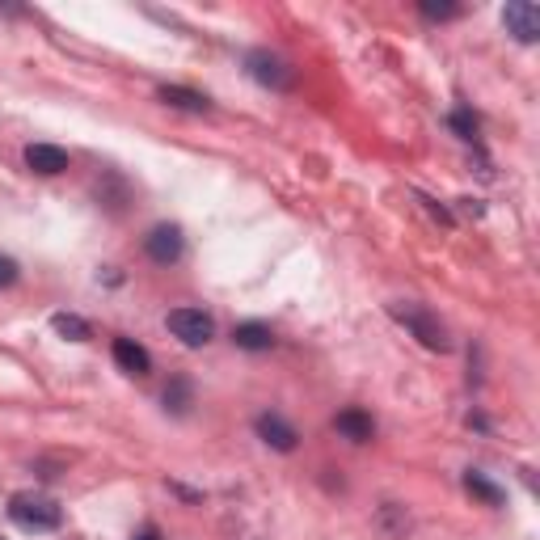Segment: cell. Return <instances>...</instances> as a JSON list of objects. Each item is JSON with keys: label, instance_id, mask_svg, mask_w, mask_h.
<instances>
[{"label": "cell", "instance_id": "cell-1", "mask_svg": "<svg viewBox=\"0 0 540 540\" xmlns=\"http://www.w3.org/2000/svg\"><path fill=\"white\" fill-rule=\"evenodd\" d=\"M389 313L410 330L427 351H448V330H443V321L431 313L427 304H414V300H397L389 304Z\"/></svg>", "mask_w": 540, "mask_h": 540}, {"label": "cell", "instance_id": "cell-2", "mask_svg": "<svg viewBox=\"0 0 540 540\" xmlns=\"http://www.w3.org/2000/svg\"><path fill=\"white\" fill-rule=\"evenodd\" d=\"M9 519L26 532H55L64 524V511L55 507L47 494H13L9 498Z\"/></svg>", "mask_w": 540, "mask_h": 540}, {"label": "cell", "instance_id": "cell-3", "mask_svg": "<svg viewBox=\"0 0 540 540\" xmlns=\"http://www.w3.org/2000/svg\"><path fill=\"white\" fill-rule=\"evenodd\" d=\"M169 330H173V338H182V346H207L216 338V321H211L203 308H173Z\"/></svg>", "mask_w": 540, "mask_h": 540}, {"label": "cell", "instance_id": "cell-4", "mask_svg": "<svg viewBox=\"0 0 540 540\" xmlns=\"http://www.w3.org/2000/svg\"><path fill=\"white\" fill-rule=\"evenodd\" d=\"M182 249H186V241H182V228H178V224H157V228H152V233L144 237V254H148L152 262H161V266L178 262Z\"/></svg>", "mask_w": 540, "mask_h": 540}, {"label": "cell", "instance_id": "cell-5", "mask_svg": "<svg viewBox=\"0 0 540 540\" xmlns=\"http://www.w3.org/2000/svg\"><path fill=\"white\" fill-rule=\"evenodd\" d=\"M503 26H507V34L519 38V43H536L540 38V9L528 5V0H511V5L503 9Z\"/></svg>", "mask_w": 540, "mask_h": 540}, {"label": "cell", "instance_id": "cell-6", "mask_svg": "<svg viewBox=\"0 0 540 540\" xmlns=\"http://www.w3.org/2000/svg\"><path fill=\"white\" fill-rule=\"evenodd\" d=\"M249 72H254V81L266 85V89H292V68H287L279 55H270V51L249 55Z\"/></svg>", "mask_w": 540, "mask_h": 540}, {"label": "cell", "instance_id": "cell-7", "mask_svg": "<svg viewBox=\"0 0 540 540\" xmlns=\"http://www.w3.org/2000/svg\"><path fill=\"white\" fill-rule=\"evenodd\" d=\"M254 431H258V439L262 443H270L275 452H296V427L287 418H279V414H258V422H254Z\"/></svg>", "mask_w": 540, "mask_h": 540}, {"label": "cell", "instance_id": "cell-8", "mask_svg": "<svg viewBox=\"0 0 540 540\" xmlns=\"http://www.w3.org/2000/svg\"><path fill=\"white\" fill-rule=\"evenodd\" d=\"M26 165L34 173H43V178H55V173L68 169V152L55 148V144H30L26 148Z\"/></svg>", "mask_w": 540, "mask_h": 540}, {"label": "cell", "instance_id": "cell-9", "mask_svg": "<svg viewBox=\"0 0 540 540\" xmlns=\"http://www.w3.org/2000/svg\"><path fill=\"white\" fill-rule=\"evenodd\" d=\"M114 363H119L127 376H148L152 372V359L135 338H114Z\"/></svg>", "mask_w": 540, "mask_h": 540}, {"label": "cell", "instance_id": "cell-10", "mask_svg": "<svg viewBox=\"0 0 540 540\" xmlns=\"http://www.w3.org/2000/svg\"><path fill=\"white\" fill-rule=\"evenodd\" d=\"M334 431L346 435L351 443H368L376 435V422H372V414H363V410H342L334 418Z\"/></svg>", "mask_w": 540, "mask_h": 540}, {"label": "cell", "instance_id": "cell-11", "mask_svg": "<svg viewBox=\"0 0 540 540\" xmlns=\"http://www.w3.org/2000/svg\"><path fill=\"white\" fill-rule=\"evenodd\" d=\"M157 98H161L165 106H173V110H190V114H207V110H211V102L203 98V93L182 89V85H161Z\"/></svg>", "mask_w": 540, "mask_h": 540}, {"label": "cell", "instance_id": "cell-12", "mask_svg": "<svg viewBox=\"0 0 540 540\" xmlns=\"http://www.w3.org/2000/svg\"><path fill=\"white\" fill-rule=\"evenodd\" d=\"M233 342L241 346V351H270V346H275V334H270V325H262V321H245L233 330Z\"/></svg>", "mask_w": 540, "mask_h": 540}, {"label": "cell", "instance_id": "cell-13", "mask_svg": "<svg viewBox=\"0 0 540 540\" xmlns=\"http://www.w3.org/2000/svg\"><path fill=\"white\" fill-rule=\"evenodd\" d=\"M465 490H469L473 498H481V503H486V507H503V498H507V494L498 490L486 473H473V469L465 473Z\"/></svg>", "mask_w": 540, "mask_h": 540}, {"label": "cell", "instance_id": "cell-14", "mask_svg": "<svg viewBox=\"0 0 540 540\" xmlns=\"http://www.w3.org/2000/svg\"><path fill=\"white\" fill-rule=\"evenodd\" d=\"M51 325H55V334L68 338V342H85V338H89V325H85L81 317H72V313H55Z\"/></svg>", "mask_w": 540, "mask_h": 540}, {"label": "cell", "instance_id": "cell-15", "mask_svg": "<svg viewBox=\"0 0 540 540\" xmlns=\"http://www.w3.org/2000/svg\"><path fill=\"white\" fill-rule=\"evenodd\" d=\"M448 127L460 135V140H477V114H473L469 106H456V110L448 114Z\"/></svg>", "mask_w": 540, "mask_h": 540}, {"label": "cell", "instance_id": "cell-16", "mask_svg": "<svg viewBox=\"0 0 540 540\" xmlns=\"http://www.w3.org/2000/svg\"><path fill=\"white\" fill-rule=\"evenodd\" d=\"M186 405H190V380H186V376L169 380V389H165V410L186 414Z\"/></svg>", "mask_w": 540, "mask_h": 540}, {"label": "cell", "instance_id": "cell-17", "mask_svg": "<svg viewBox=\"0 0 540 540\" xmlns=\"http://www.w3.org/2000/svg\"><path fill=\"white\" fill-rule=\"evenodd\" d=\"M380 519H384V528H389V536H405V528H410V515H401L397 503H384Z\"/></svg>", "mask_w": 540, "mask_h": 540}, {"label": "cell", "instance_id": "cell-18", "mask_svg": "<svg viewBox=\"0 0 540 540\" xmlns=\"http://www.w3.org/2000/svg\"><path fill=\"white\" fill-rule=\"evenodd\" d=\"M418 13L427 17V22H452V17H456L460 9H456V5H435V0H422Z\"/></svg>", "mask_w": 540, "mask_h": 540}, {"label": "cell", "instance_id": "cell-19", "mask_svg": "<svg viewBox=\"0 0 540 540\" xmlns=\"http://www.w3.org/2000/svg\"><path fill=\"white\" fill-rule=\"evenodd\" d=\"M13 283H17V262L0 258V287H13Z\"/></svg>", "mask_w": 540, "mask_h": 540}, {"label": "cell", "instance_id": "cell-20", "mask_svg": "<svg viewBox=\"0 0 540 540\" xmlns=\"http://www.w3.org/2000/svg\"><path fill=\"white\" fill-rule=\"evenodd\" d=\"M135 540H161V532H157V528H144V532L135 536Z\"/></svg>", "mask_w": 540, "mask_h": 540}]
</instances>
